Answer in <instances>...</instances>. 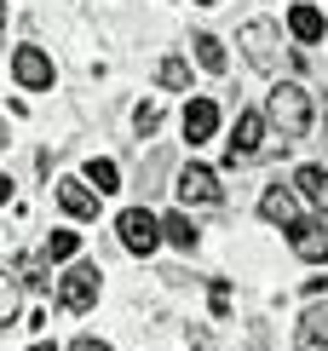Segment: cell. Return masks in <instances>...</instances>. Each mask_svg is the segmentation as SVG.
<instances>
[{"label": "cell", "instance_id": "obj_1", "mask_svg": "<svg viewBox=\"0 0 328 351\" xmlns=\"http://www.w3.org/2000/svg\"><path fill=\"white\" fill-rule=\"evenodd\" d=\"M265 127L282 138V144H300L311 133V93L300 81H277L271 98H265Z\"/></svg>", "mask_w": 328, "mask_h": 351}, {"label": "cell", "instance_id": "obj_2", "mask_svg": "<svg viewBox=\"0 0 328 351\" xmlns=\"http://www.w3.org/2000/svg\"><path fill=\"white\" fill-rule=\"evenodd\" d=\"M98 288H104V271L93 265V259H75V265L64 271V282H58V305H64V311H93L98 305Z\"/></svg>", "mask_w": 328, "mask_h": 351}, {"label": "cell", "instance_id": "obj_3", "mask_svg": "<svg viewBox=\"0 0 328 351\" xmlns=\"http://www.w3.org/2000/svg\"><path fill=\"white\" fill-rule=\"evenodd\" d=\"M236 47L248 52V64L259 69V75H277V64H282V35H277V23H265V18L242 23V35H236Z\"/></svg>", "mask_w": 328, "mask_h": 351}, {"label": "cell", "instance_id": "obj_4", "mask_svg": "<svg viewBox=\"0 0 328 351\" xmlns=\"http://www.w3.org/2000/svg\"><path fill=\"white\" fill-rule=\"evenodd\" d=\"M115 237H121L127 254H139V259H150L156 247H161V219L150 208H127L121 219H115Z\"/></svg>", "mask_w": 328, "mask_h": 351}, {"label": "cell", "instance_id": "obj_5", "mask_svg": "<svg viewBox=\"0 0 328 351\" xmlns=\"http://www.w3.org/2000/svg\"><path fill=\"white\" fill-rule=\"evenodd\" d=\"M178 202H185V208H219V196H225V190H219V173L213 167H202V162H185L178 167Z\"/></svg>", "mask_w": 328, "mask_h": 351}, {"label": "cell", "instance_id": "obj_6", "mask_svg": "<svg viewBox=\"0 0 328 351\" xmlns=\"http://www.w3.org/2000/svg\"><path fill=\"white\" fill-rule=\"evenodd\" d=\"M259 150H265V110H242V115H236V127H231L225 162H231V167H242V162H253Z\"/></svg>", "mask_w": 328, "mask_h": 351}, {"label": "cell", "instance_id": "obj_7", "mask_svg": "<svg viewBox=\"0 0 328 351\" xmlns=\"http://www.w3.org/2000/svg\"><path fill=\"white\" fill-rule=\"evenodd\" d=\"M12 81H18L23 93H47V86L58 81L52 52H40V47H18V52H12Z\"/></svg>", "mask_w": 328, "mask_h": 351}, {"label": "cell", "instance_id": "obj_8", "mask_svg": "<svg viewBox=\"0 0 328 351\" xmlns=\"http://www.w3.org/2000/svg\"><path fill=\"white\" fill-rule=\"evenodd\" d=\"M178 127H185V144H207V138L219 133V104L190 93V98H185V121H178Z\"/></svg>", "mask_w": 328, "mask_h": 351}, {"label": "cell", "instance_id": "obj_9", "mask_svg": "<svg viewBox=\"0 0 328 351\" xmlns=\"http://www.w3.org/2000/svg\"><path fill=\"white\" fill-rule=\"evenodd\" d=\"M288 230H294V242H288V247L305 259V265H323V259H328V230L317 225V219H294Z\"/></svg>", "mask_w": 328, "mask_h": 351}, {"label": "cell", "instance_id": "obj_10", "mask_svg": "<svg viewBox=\"0 0 328 351\" xmlns=\"http://www.w3.org/2000/svg\"><path fill=\"white\" fill-rule=\"evenodd\" d=\"M58 208L69 219H98V190L86 179H58Z\"/></svg>", "mask_w": 328, "mask_h": 351}, {"label": "cell", "instance_id": "obj_11", "mask_svg": "<svg viewBox=\"0 0 328 351\" xmlns=\"http://www.w3.org/2000/svg\"><path fill=\"white\" fill-rule=\"evenodd\" d=\"M294 351H328V305H305L300 328H294Z\"/></svg>", "mask_w": 328, "mask_h": 351}, {"label": "cell", "instance_id": "obj_12", "mask_svg": "<svg viewBox=\"0 0 328 351\" xmlns=\"http://www.w3.org/2000/svg\"><path fill=\"white\" fill-rule=\"evenodd\" d=\"M259 219H265V225H282V230H288L294 219H300V196H294V190H282V184H271V190L259 196Z\"/></svg>", "mask_w": 328, "mask_h": 351}, {"label": "cell", "instance_id": "obj_13", "mask_svg": "<svg viewBox=\"0 0 328 351\" xmlns=\"http://www.w3.org/2000/svg\"><path fill=\"white\" fill-rule=\"evenodd\" d=\"M288 35L300 40V47H317V40L328 35V18L317 6H288Z\"/></svg>", "mask_w": 328, "mask_h": 351}, {"label": "cell", "instance_id": "obj_14", "mask_svg": "<svg viewBox=\"0 0 328 351\" xmlns=\"http://www.w3.org/2000/svg\"><path fill=\"white\" fill-rule=\"evenodd\" d=\"M161 242L196 254V247H202V230H196V219H190V213H167V219H161Z\"/></svg>", "mask_w": 328, "mask_h": 351}, {"label": "cell", "instance_id": "obj_15", "mask_svg": "<svg viewBox=\"0 0 328 351\" xmlns=\"http://www.w3.org/2000/svg\"><path fill=\"white\" fill-rule=\"evenodd\" d=\"M294 190H300L311 208L328 213V167H300V173H294Z\"/></svg>", "mask_w": 328, "mask_h": 351}, {"label": "cell", "instance_id": "obj_16", "mask_svg": "<svg viewBox=\"0 0 328 351\" xmlns=\"http://www.w3.org/2000/svg\"><path fill=\"white\" fill-rule=\"evenodd\" d=\"M190 52H196V64L207 69V75H225V69H231L225 40H213V35H196V40H190Z\"/></svg>", "mask_w": 328, "mask_h": 351}, {"label": "cell", "instance_id": "obj_17", "mask_svg": "<svg viewBox=\"0 0 328 351\" xmlns=\"http://www.w3.org/2000/svg\"><path fill=\"white\" fill-rule=\"evenodd\" d=\"M75 254H81V237H75L69 225H58L52 237L40 242V259H47V265H58V259H75Z\"/></svg>", "mask_w": 328, "mask_h": 351}, {"label": "cell", "instance_id": "obj_18", "mask_svg": "<svg viewBox=\"0 0 328 351\" xmlns=\"http://www.w3.org/2000/svg\"><path fill=\"white\" fill-rule=\"evenodd\" d=\"M86 184L98 190V196H110V190H121V167L115 162H104V156H93V162H86V173H81Z\"/></svg>", "mask_w": 328, "mask_h": 351}, {"label": "cell", "instance_id": "obj_19", "mask_svg": "<svg viewBox=\"0 0 328 351\" xmlns=\"http://www.w3.org/2000/svg\"><path fill=\"white\" fill-rule=\"evenodd\" d=\"M156 81L167 86V93H190V64H185V58H161V64H156Z\"/></svg>", "mask_w": 328, "mask_h": 351}, {"label": "cell", "instance_id": "obj_20", "mask_svg": "<svg viewBox=\"0 0 328 351\" xmlns=\"http://www.w3.org/2000/svg\"><path fill=\"white\" fill-rule=\"evenodd\" d=\"M156 127H161V104H156V98H144V104L132 110V133H139V138H150Z\"/></svg>", "mask_w": 328, "mask_h": 351}, {"label": "cell", "instance_id": "obj_21", "mask_svg": "<svg viewBox=\"0 0 328 351\" xmlns=\"http://www.w3.org/2000/svg\"><path fill=\"white\" fill-rule=\"evenodd\" d=\"M12 317H18V276L0 271V328H6Z\"/></svg>", "mask_w": 328, "mask_h": 351}, {"label": "cell", "instance_id": "obj_22", "mask_svg": "<svg viewBox=\"0 0 328 351\" xmlns=\"http://www.w3.org/2000/svg\"><path fill=\"white\" fill-rule=\"evenodd\" d=\"M207 305H213V317H231V288L213 282V288H207Z\"/></svg>", "mask_w": 328, "mask_h": 351}, {"label": "cell", "instance_id": "obj_23", "mask_svg": "<svg viewBox=\"0 0 328 351\" xmlns=\"http://www.w3.org/2000/svg\"><path fill=\"white\" fill-rule=\"evenodd\" d=\"M69 351H110V346H104V340H93V334H81V340L69 346Z\"/></svg>", "mask_w": 328, "mask_h": 351}, {"label": "cell", "instance_id": "obj_24", "mask_svg": "<svg viewBox=\"0 0 328 351\" xmlns=\"http://www.w3.org/2000/svg\"><path fill=\"white\" fill-rule=\"evenodd\" d=\"M6 202H12V179H6V173H0V208H6Z\"/></svg>", "mask_w": 328, "mask_h": 351}, {"label": "cell", "instance_id": "obj_25", "mask_svg": "<svg viewBox=\"0 0 328 351\" xmlns=\"http://www.w3.org/2000/svg\"><path fill=\"white\" fill-rule=\"evenodd\" d=\"M29 351H58V346H47V340H35V346H29Z\"/></svg>", "mask_w": 328, "mask_h": 351}, {"label": "cell", "instance_id": "obj_26", "mask_svg": "<svg viewBox=\"0 0 328 351\" xmlns=\"http://www.w3.org/2000/svg\"><path fill=\"white\" fill-rule=\"evenodd\" d=\"M0 35H6V6H0Z\"/></svg>", "mask_w": 328, "mask_h": 351}, {"label": "cell", "instance_id": "obj_27", "mask_svg": "<svg viewBox=\"0 0 328 351\" xmlns=\"http://www.w3.org/2000/svg\"><path fill=\"white\" fill-rule=\"evenodd\" d=\"M0 150H6V121H0Z\"/></svg>", "mask_w": 328, "mask_h": 351}, {"label": "cell", "instance_id": "obj_28", "mask_svg": "<svg viewBox=\"0 0 328 351\" xmlns=\"http://www.w3.org/2000/svg\"><path fill=\"white\" fill-rule=\"evenodd\" d=\"M196 6H219V0H196Z\"/></svg>", "mask_w": 328, "mask_h": 351}, {"label": "cell", "instance_id": "obj_29", "mask_svg": "<svg viewBox=\"0 0 328 351\" xmlns=\"http://www.w3.org/2000/svg\"><path fill=\"white\" fill-rule=\"evenodd\" d=\"M323 138H328V115H323Z\"/></svg>", "mask_w": 328, "mask_h": 351}]
</instances>
